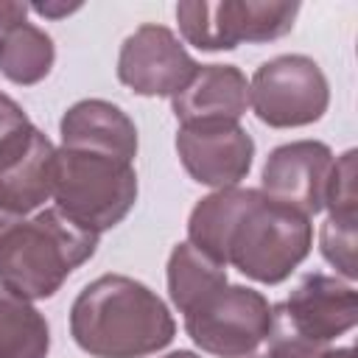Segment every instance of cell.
I'll return each mask as SVG.
<instances>
[{
  "instance_id": "obj_16",
  "label": "cell",
  "mask_w": 358,
  "mask_h": 358,
  "mask_svg": "<svg viewBox=\"0 0 358 358\" xmlns=\"http://www.w3.org/2000/svg\"><path fill=\"white\" fill-rule=\"evenodd\" d=\"M165 277H168V296L182 316L193 310L201 299H207L210 294L227 285V268L210 260L204 252H199L187 241L171 249Z\"/></svg>"
},
{
  "instance_id": "obj_13",
  "label": "cell",
  "mask_w": 358,
  "mask_h": 358,
  "mask_svg": "<svg viewBox=\"0 0 358 358\" xmlns=\"http://www.w3.org/2000/svg\"><path fill=\"white\" fill-rule=\"evenodd\" d=\"M62 148L95 151L134 162L137 157V126L115 103L103 98L76 101L59 120Z\"/></svg>"
},
{
  "instance_id": "obj_17",
  "label": "cell",
  "mask_w": 358,
  "mask_h": 358,
  "mask_svg": "<svg viewBox=\"0 0 358 358\" xmlns=\"http://www.w3.org/2000/svg\"><path fill=\"white\" fill-rule=\"evenodd\" d=\"M56 62V45L34 22H17L0 34V73L20 87H34L48 78Z\"/></svg>"
},
{
  "instance_id": "obj_1",
  "label": "cell",
  "mask_w": 358,
  "mask_h": 358,
  "mask_svg": "<svg viewBox=\"0 0 358 358\" xmlns=\"http://www.w3.org/2000/svg\"><path fill=\"white\" fill-rule=\"evenodd\" d=\"M70 336L92 358H148L173 341L176 322L140 280L103 274L73 299Z\"/></svg>"
},
{
  "instance_id": "obj_12",
  "label": "cell",
  "mask_w": 358,
  "mask_h": 358,
  "mask_svg": "<svg viewBox=\"0 0 358 358\" xmlns=\"http://www.w3.org/2000/svg\"><path fill=\"white\" fill-rule=\"evenodd\" d=\"M56 145L28 123L0 148V207L17 218L39 210L53 196Z\"/></svg>"
},
{
  "instance_id": "obj_18",
  "label": "cell",
  "mask_w": 358,
  "mask_h": 358,
  "mask_svg": "<svg viewBox=\"0 0 358 358\" xmlns=\"http://www.w3.org/2000/svg\"><path fill=\"white\" fill-rule=\"evenodd\" d=\"M50 327L22 296L0 285V358H48Z\"/></svg>"
},
{
  "instance_id": "obj_2",
  "label": "cell",
  "mask_w": 358,
  "mask_h": 358,
  "mask_svg": "<svg viewBox=\"0 0 358 358\" xmlns=\"http://www.w3.org/2000/svg\"><path fill=\"white\" fill-rule=\"evenodd\" d=\"M98 249V235L67 221L56 207L20 221L0 241V285L36 302L50 299Z\"/></svg>"
},
{
  "instance_id": "obj_14",
  "label": "cell",
  "mask_w": 358,
  "mask_h": 358,
  "mask_svg": "<svg viewBox=\"0 0 358 358\" xmlns=\"http://www.w3.org/2000/svg\"><path fill=\"white\" fill-rule=\"evenodd\" d=\"M249 106V81L235 64H199L190 84L171 98V109L185 123L232 120L238 123Z\"/></svg>"
},
{
  "instance_id": "obj_25",
  "label": "cell",
  "mask_w": 358,
  "mask_h": 358,
  "mask_svg": "<svg viewBox=\"0 0 358 358\" xmlns=\"http://www.w3.org/2000/svg\"><path fill=\"white\" fill-rule=\"evenodd\" d=\"M322 358H352V347H338V350H324Z\"/></svg>"
},
{
  "instance_id": "obj_22",
  "label": "cell",
  "mask_w": 358,
  "mask_h": 358,
  "mask_svg": "<svg viewBox=\"0 0 358 358\" xmlns=\"http://www.w3.org/2000/svg\"><path fill=\"white\" fill-rule=\"evenodd\" d=\"M25 14H28V6L25 3H17V0H0V34L17 22H25Z\"/></svg>"
},
{
  "instance_id": "obj_15",
  "label": "cell",
  "mask_w": 358,
  "mask_h": 358,
  "mask_svg": "<svg viewBox=\"0 0 358 358\" xmlns=\"http://www.w3.org/2000/svg\"><path fill=\"white\" fill-rule=\"evenodd\" d=\"M255 187H224L204 196L187 218V243L227 268V238Z\"/></svg>"
},
{
  "instance_id": "obj_9",
  "label": "cell",
  "mask_w": 358,
  "mask_h": 358,
  "mask_svg": "<svg viewBox=\"0 0 358 358\" xmlns=\"http://www.w3.org/2000/svg\"><path fill=\"white\" fill-rule=\"evenodd\" d=\"M271 322L302 341L327 347L355 327L358 294L338 277L310 271L294 285L282 305H271Z\"/></svg>"
},
{
  "instance_id": "obj_8",
  "label": "cell",
  "mask_w": 358,
  "mask_h": 358,
  "mask_svg": "<svg viewBox=\"0 0 358 358\" xmlns=\"http://www.w3.org/2000/svg\"><path fill=\"white\" fill-rule=\"evenodd\" d=\"M199 62L165 25L145 22L129 34L117 53V78L134 95L173 98L196 76Z\"/></svg>"
},
{
  "instance_id": "obj_5",
  "label": "cell",
  "mask_w": 358,
  "mask_h": 358,
  "mask_svg": "<svg viewBox=\"0 0 358 358\" xmlns=\"http://www.w3.org/2000/svg\"><path fill=\"white\" fill-rule=\"evenodd\" d=\"M299 3L277 0H187L176 6L179 34L199 50H235L243 42L263 45L291 34Z\"/></svg>"
},
{
  "instance_id": "obj_19",
  "label": "cell",
  "mask_w": 358,
  "mask_h": 358,
  "mask_svg": "<svg viewBox=\"0 0 358 358\" xmlns=\"http://www.w3.org/2000/svg\"><path fill=\"white\" fill-rule=\"evenodd\" d=\"M355 238H358V218H330L327 215V221L322 224V232H319L322 257L350 282L358 277Z\"/></svg>"
},
{
  "instance_id": "obj_20",
  "label": "cell",
  "mask_w": 358,
  "mask_h": 358,
  "mask_svg": "<svg viewBox=\"0 0 358 358\" xmlns=\"http://www.w3.org/2000/svg\"><path fill=\"white\" fill-rule=\"evenodd\" d=\"M355 148L344 151L330 171L327 190H324V207L330 218H358V171H355Z\"/></svg>"
},
{
  "instance_id": "obj_10",
  "label": "cell",
  "mask_w": 358,
  "mask_h": 358,
  "mask_svg": "<svg viewBox=\"0 0 358 358\" xmlns=\"http://www.w3.org/2000/svg\"><path fill=\"white\" fill-rule=\"evenodd\" d=\"M176 154L193 182L224 190L238 187V182L249 176L255 140L232 120L185 123L176 131Z\"/></svg>"
},
{
  "instance_id": "obj_27",
  "label": "cell",
  "mask_w": 358,
  "mask_h": 358,
  "mask_svg": "<svg viewBox=\"0 0 358 358\" xmlns=\"http://www.w3.org/2000/svg\"><path fill=\"white\" fill-rule=\"evenodd\" d=\"M249 358H268V355H266V352H263V355H249Z\"/></svg>"
},
{
  "instance_id": "obj_7",
  "label": "cell",
  "mask_w": 358,
  "mask_h": 358,
  "mask_svg": "<svg viewBox=\"0 0 358 358\" xmlns=\"http://www.w3.org/2000/svg\"><path fill=\"white\" fill-rule=\"evenodd\" d=\"M271 330L268 299L246 285H224L185 313V333L215 358H249Z\"/></svg>"
},
{
  "instance_id": "obj_24",
  "label": "cell",
  "mask_w": 358,
  "mask_h": 358,
  "mask_svg": "<svg viewBox=\"0 0 358 358\" xmlns=\"http://www.w3.org/2000/svg\"><path fill=\"white\" fill-rule=\"evenodd\" d=\"M22 218H17V215H11V213H6L3 207H0V241L8 235V229L14 227V224H20Z\"/></svg>"
},
{
  "instance_id": "obj_23",
  "label": "cell",
  "mask_w": 358,
  "mask_h": 358,
  "mask_svg": "<svg viewBox=\"0 0 358 358\" xmlns=\"http://www.w3.org/2000/svg\"><path fill=\"white\" fill-rule=\"evenodd\" d=\"M28 8H34V11H36V14H42V17L59 20V17H67V14L78 11V8H81V3H73V6H67V3H34V6H28Z\"/></svg>"
},
{
  "instance_id": "obj_3",
  "label": "cell",
  "mask_w": 358,
  "mask_h": 358,
  "mask_svg": "<svg viewBox=\"0 0 358 358\" xmlns=\"http://www.w3.org/2000/svg\"><path fill=\"white\" fill-rule=\"evenodd\" d=\"M310 218L255 190L227 238V263L255 282L280 285L310 255Z\"/></svg>"
},
{
  "instance_id": "obj_21",
  "label": "cell",
  "mask_w": 358,
  "mask_h": 358,
  "mask_svg": "<svg viewBox=\"0 0 358 358\" xmlns=\"http://www.w3.org/2000/svg\"><path fill=\"white\" fill-rule=\"evenodd\" d=\"M28 123H31V120H28L25 109H22L14 98H8L6 92H0V148H3L17 131H22Z\"/></svg>"
},
{
  "instance_id": "obj_6",
  "label": "cell",
  "mask_w": 358,
  "mask_h": 358,
  "mask_svg": "<svg viewBox=\"0 0 358 358\" xmlns=\"http://www.w3.org/2000/svg\"><path fill=\"white\" fill-rule=\"evenodd\" d=\"M330 103L322 67L302 53L263 62L249 81V106L271 129H299L316 123Z\"/></svg>"
},
{
  "instance_id": "obj_26",
  "label": "cell",
  "mask_w": 358,
  "mask_h": 358,
  "mask_svg": "<svg viewBox=\"0 0 358 358\" xmlns=\"http://www.w3.org/2000/svg\"><path fill=\"white\" fill-rule=\"evenodd\" d=\"M162 358H201V355H196V352H190V350H176V352H168V355H162Z\"/></svg>"
},
{
  "instance_id": "obj_4",
  "label": "cell",
  "mask_w": 358,
  "mask_h": 358,
  "mask_svg": "<svg viewBox=\"0 0 358 358\" xmlns=\"http://www.w3.org/2000/svg\"><path fill=\"white\" fill-rule=\"evenodd\" d=\"M53 199L67 221L101 235L131 213L137 201V171L129 159L109 154L56 148Z\"/></svg>"
},
{
  "instance_id": "obj_11",
  "label": "cell",
  "mask_w": 358,
  "mask_h": 358,
  "mask_svg": "<svg viewBox=\"0 0 358 358\" xmlns=\"http://www.w3.org/2000/svg\"><path fill=\"white\" fill-rule=\"evenodd\" d=\"M333 162L336 157L322 140H294L277 145L266 157L260 193L310 218L324 210V190Z\"/></svg>"
}]
</instances>
